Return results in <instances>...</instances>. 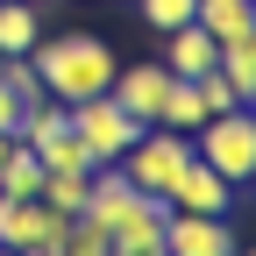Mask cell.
Masks as SVG:
<instances>
[{
  "instance_id": "1",
  "label": "cell",
  "mask_w": 256,
  "mask_h": 256,
  "mask_svg": "<svg viewBox=\"0 0 256 256\" xmlns=\"http://www.w3.org/2000/svg\"><path fill=\"white\" fill-rule=\"evenodd\" d=\"M28 64H36V78H43V92L50 100H92V92H107V78H114V43L107 36H43L36 50H28Z\"/></svg>"
},
{
  "instance_id": "2",
  "label": "cell",
  "mask_w": 256,
  "mask_h": 256,
  "mask_svg": "<svg viewBox=\"0 0 256 256\" xmlns=\"http://www.w3.org/2000/svg\"><path fill=\"white\" fill-rule=\"evenodd\" d=\"M192 156L214 164L228 185H249V178H256V121H249V107H235V114H206L200 128H192Z\"/></svg>"
},
{
  "instance_id": "3",
  "label": "cell",
  "mask_w": 256,
  "mask_h": 256,
  "mask_svg": "<svg viewBox=\"0 0 256 256\" xmlns=\"http://www.w3.org/2000/svg\"><path fill=\"white\" fill-rule=\"evenodd\" d=\"M64 121H72V136L86 142V156H92V171L100 164H114V156L142 136V121L128 114V107H114V92H92V100H72L64 107Z\"/></svg>"
},
{
  "instance_id": "4",
  "label": "cell",
  "mask_w": 256,
  "mask_h": 256,
  "mask_svg": "<svg viewBox=\"0 0 256 256\" xmlns=\"http://www.w3.org/2000/svg\"><path fill=\"white\" fill-rule=\"evenodd\" d=\"M192 156V136H178V128H164V121H150L136 142H128L121 156H114V171L136 185V192H156L164 200V185H171V171Z\"/></svg>"
},
{
  "instance_id": "5",
  "label": "cell",
  "mask_w": 256,
  "mask_h": 256,
  "mask_svg": "<svg viewBox=\"0 0 256 256\" xmlns=\"http://www.w3.org/2000/svg\"><path fill=\"white\" fill-rule=\"evenodd\" d=\"M235 192L242 185H228L214 164L185 156V164L171 171V185H164V206H178V214H235Z\"/></svg>"
},
{
  "instance_id": "6",
  "label": "cell",
  "mask_w": 256,
  "mask_h": 256,
  "mask_svg": "<svg viewBox=\"0 0 256 256\" xmlns=\"http://www.w3.org/2000/svg\"><path fill=\"white\" fill-rule=\"evenodd\" d=\"M164 256H235L228 214H164Z\"/></svg>"
},
{
  "instance_id": "7",
  "label": "cell",
  "mask_w": 256,
  "mask_h": 256,
  "mask_svg": "<svg viewBox=\"0 0 256 256\" xmlns=\"http://www.w3.org/2000/svg\"><path fill=\"white\" fill-rule=\"evenodd\" d=\"M107 92H114V107H128V114L150 128L156 107H164V92H171V72H164V64H114Z\"/></svg>"
},
{
  "instance_id": "8",
  "label": "cell",
  "mask_w": 256,
  "mask_h": 256,
  "mask_svg": "<svg viewBox=\"0 0 256 256\" xmlns=\"http://www.w3.org/2000/svg\"><path fill=\"white\" fill-rule=\"evenodd\" d=\"M28 242H64V214H50L43 200H0V249Z\"/></svg>"
},
{
  "instance_id": "9",
  "label": "cell",
  "mask_w": 256,
  "mask_h": 256,
  "mask_svg": "<svg viewBox=\"0 0 256 256\" xmlns=\"http://www.w3.org/2000/svg\"><path fill=\"white\" fill-rule=\"evenodd\" d=\"M214 57H220V43L206 36L200 22H178V28H164V72L171 78H200V72H214Z\"/></svg>"
},
{
  "instance_id": "10",
  "label": "cell",
  "mask_w": 256,
  "mask_h": 256,
  "mask_svg": "<svg viewBox=\"0 0 256 256\" xmlns=\"http://www.w3.org/2000/svg\"><path fill=\"white\" fill-rule=\"evenodd\" d=\"M192 22H200L214 43H242V36H256V0H200Z\"/></svg>"
},
{
  "instance_id": "11",
  "label": "cell",
  "mask_w": 256,
  "mask_h": 256,
  "mask_svg": "<svg viewBox=\"0 0 256 256\" xmlns=\"http://www.w3.org/2000/svg\"><path fill=\"white\" fill-rule=\"evenodd\" d=\"M43 43V8L36 0H0V57H28Z\"/></svg>"
},
{
  "instance_id": "12",
  "label": "cell",
  "mask_w": 256,
  "mask_h": 256,
  "mask_svg": "<svg viewBox=\"0 0 256 256\" xmlns=\"http://www.w3.org/2000/svg\"><path fill=\"white\" fill-rule=\"evenodd\" d=\"M36 192H43V164H36L28 142H14L0 156V200H36Z\"/></svg>"
},
{
  "instance_id": "13",
  "label": "cell",
  "mask_w": 256,
  "mask_h": 256,
  "mask_svg": "<svg viewBox=\"0 0 256 256\" xmlns=\"http://www.w3.org/2000/svg\"><path fill=\"white\" fill-rule=\"evenodd\" d=\"M28 150H36V164H43V171H92V156H86V142L72 136V121L50 128V136H43V142H28Z\"/></svg>"
},
{
  "instance_id": "14",
  "label": "cell",
  "mask_w": 256,
  "mask_h": 256,
  "mask_svg": "<svg viewBox=\"0 0 256 256\" xmlns=\"http://www.w3.org/2000/svg\"><path fill=\"white\" fill-rule=\"evenodd\" d=\"M156 121H164V128H178V136H192V128L206 121L200 86H192V78H171V92H164V107H156Z\"/></svg>"
},
{
  "instance_id": "15",
  "label": "cell",
  "mask_w": 256,
  "mask_h": 256,
  "mask_svg": "<svg viewBox=\"0 0 256 256\" xmlns=\"http://www.w3.org/2000/svg\"><path fill=\"white\" fill-rule=\"evenodd\" d=\"M214 72L228 78L242 100H256V36H242V43H220V57H214Z\"/></svg>"
},
{
  "instance_id": "16",
  "label": "cell",
  "mask_w": 256,
  "mask_h": 256,
  "mask_svg": "<svg viewBox=\"0 0 256 256\" xmlns=\"http://www.w3.org/2000/svg\"><path fill=\"white\" fill-rule=\"evenodd\" d=\"M192 86H200V100H206V114H235V107H249V100H242V92H235L228 78H220V72H200Z\"/></svg>"
},
{
  "instance_id": "17",
  "label": "cell",
  "mask_w": 256,
  "mask_h": 256,
  "mask_svg": "<svg viewBox=\"0 0 256 256\" xmlns=\"http://www.w3.org/2000/svg\"><path fill=\"white\" fill-rule=\"evenodd\" d=\"M0 78L14 86V100H22V107H28V100H43V78H36V64H28V57H0Z\"/></svg>"
},
{
  "instance_id": "18",
  "label": "cell",
  "mask_w": 256,
  "mask_h": 256,
  "mask_svg": "<svg viewBox=\"0 0 256 256\" xmlns=\"http://www.w3.org/2000/svg\"><path fill=\"white\" fill-rule=\"evenodd\" d=\"M192 8H200V0H142V22L156 28V36H164V28H178V22H192Z\"/></svg>"
},
{
  "instance_id": "19",
  "label": "cell",
  "mask_w": 256,
  "mask_h": 256,
  "mask_svg": "<svg viewBox=\"0 0 256 256\" xmlns=\"http://www.w3.org/2000/svg\"><path fill=\"white\" fill-rule=\"evenodd\" d=\"M14 128H22V100H14V86L0 78V136H14Z\"/></svg>"
},
{
  "instance_id": "20",
  "label": "cell",
  "mask_w": 256,
  "mask_h": 256,
  "mask_svg": "<svg viewBox=\"0 0 256 256\" xmlns=\"http://www.w3.org/2000/svg\"><path fill=\"white\" fill-rule=\"evenodd\" d=\"M14 256H64L57 242H28V249H14Z\"/></svg>"
},
{
  "instance_id": "21",
  "label": "cell",
  "mask_w": 256,
  "mask_h": 256,
  "mask_svg": "<svg viewBox=\"0 0 256 256\" xmlns=\"http://www.w3.org/2000/svg\"><path fill=\"white\" fill-rule=\"evenodd\" d=\"M8 150H14V136H0V156H8Z\"/></svg>"
},
{
  "instance_id": "22",
  "label": "cell",
  "mask_w": 256,
  "mask_h": 256,
  "mask_svg": "<svg viewBox=\"0 0 256 256\" xmlns=\"http://www.w3.org/2000/svg\"><path fill=\"white\" fill-rule=\"evenodd\" d=\"M0 256H14V249H0Z\"/></svg>"
}]
</instances>
